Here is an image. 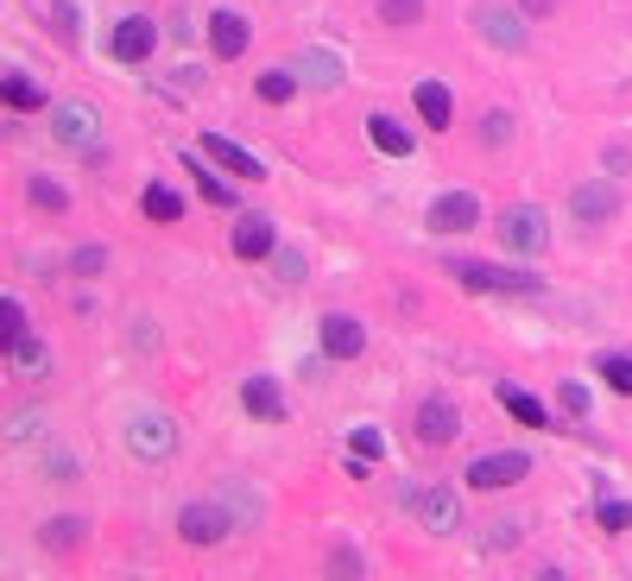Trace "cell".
Segmentation results:
<instances>
[{
  "instance_id": "cell-1",
  "label": "cell",
  "mask_w": 632,
  "mask_h": 581,
  "mask_svg": "<svg viewBox=\"0 0 632 581\" xmlns=\"http://www.w3.org/2000/svg\"><path fill=\"white\" fill-rule=\"evenodd\" d=\"M411 512H417V525L430 538H455L462 531V487L455 480H430V487L411 493Z\"/></svg>"
},
{
  "instance_id": "cell-2",
  "label": "cell",
  "mask_w": 632,
  "mask_h": 581,
  "mask_svg": "<svg viewBox=\"0 0 632 581\" xmlns=\"http://www.w3.org/2000/svg\"><path fill=\"white\" fill-rule=\"evenodd\" d=\"M493 234H500L506 254H538V247L551 241V228H544V209H538V203H506V209L493 216Z\"/></svg>"
},
{
  "instance_id": "cell-3",
  "label": "cell",
  "mask_w": 632,
  "mask_h": 581,
  "mask_svg": "<svg viewBox=\"0 0 632 581\" xmlns=\"http://www.w3.org/2000/svg\"><path fill=\"white\" fill-rule=\"evenodd\" d=\"M455 279H462V290H513V297H538L544 290L538 272H525V266H487V259H462Z\"/></svg>"
},
{
  "instance_id": "cell-4",
  "label": "cell",
  "mask_w": 632,
  "mask_h": 581,
  "mask_svg": "<svg viewBox=\"0 0 632 581\" xmlns=\"http://www.w3.org/2000/svg\"><path fill=\"white\" fill-rule=\"evenodd\" d=\"M525 474H531V455H525V449H493V455H475L462 480H468L475 493H506V487H519Z\"/></svg>"
},
{
  "instance_id": "cell-5",
  "label": "cell",
  "mask_w": 632,
  "mask_h": 581,
  "mask_svg": "<svg viewBox=\"0 0 632 581\" xmlns=\"http://www.w3.org/2000/svg\"><path fill=\"white\" fill-rule=\"evenodd\" d=\"M51 140L70 152H102V114L95 102H57L51 108Z\"/></svg>"
},
{
  "instance_id": "cell-6",
  "label": "cell",
  "mask_w": 632,
  "mask_h": 581,
  "mask_svg": "<svg viewBox=\"0 0 632 581\" xmlns=\"http://www.w3.org/2000/svg\"><path fill=\"white\" fill-rule=\"evenodd\" d=\"M475 33H481L493 51H525V44H531V33H525V7H513V0H487V7H475Z\"/></svg>"
},
{
  "instance_id": "cell-7",
  "label": "cell",
  "mask_w": 632,
  "mask_h": 581,
  "mask_svg": "<svg viewBox=\"0 0 632 581\" xmlns=\"http://www.w3.org/2000/svg\"><path fill=\"white\" fill-rule=\"evenodd\" d=\"M152 51H158V20L152 13H120L108 33V57L114 64H146Z\"/></svg>"
},
{
  "instance_id": "cell-8",
  "label": "cell",
  "mask_w": 632,
  "mask_h": 581,
  "mask_svg": "<svg viewBox=\"0 0 632 581\" xmlns=\"http://www.w3.org/2000/svg\"><path fill=\"white\" fill-rule=\"evenodd\" d=\"M620 178H589V183H576L569 190V216L582 221V228H607V221L620 216Z\"/></svg>"
},
{
  "instance_id": "cell-9",
  "label": "cell",
  "mask_w": 632,
  "mask_h": 581,
  "mask_svg": "<svg viewBox=\"0 0 632 581\" xmlns=\"http://www.w3.org/2000/svg\"><path fill=\"white\" fill-rule=\"evenodd\" d=\"M234 531V518H228V506H216V500H190L184 512H178V538H184L190 550H216Z\"/></svg>"
},
{
  "instance_id": "cell-10",
  "label": "cell",
  "mask_w": 632,
  "mask_h": 581,
  "mask_svg": "<svg viewBox=\"0 0 632 581\" xmlns=\"http://www.w3.org/2000/svg\"><path fill=\"white\" fill-rule=\"evenodd\" d=\"M127 449H133L140 462H171V455H178V424H171L165 411H140V417L127 424Z\"/></svg>"
},
{
  "instance_id": "cell-11",
  "label": "cell",
  "mask_w": 632,
  "mask_h": 581,
  "mask_svg": "<svg viewBox=\"0 0 632 581\" xmlns=\"http://www.w3.org/2000/svg\"><path fill=\"white\" fill-rule=\"evenodd\" d=\"M424 228H430V234H443V241H449V234L481 228V196H475V190H443V196L424 209Z\"/></svg>"
},
{
  "instance_id": "cell-12",
  "label": "cell",
  "mask_w": 632,
  "mask_h": 581,
  "mask_svg": "<svg viewBox=\"0 0 632 581\" xmlns=\"http://www.w3.org/2000/svg\"><path fill=\"white\" fill-rule=\"evenodd\" d=\"M411 436L424 442V449H449L455 436H462V411H455V399H424L417 411H411Z\"/></svg>"
},
{
  "instance_id": "cell-13",
  "label": "cell",
  "mask_w": 632,
  "mask_h": 581,
  "mask_svg": "<svg viewBox=\"0 0 632 581\" xmlns=\"http://www.w3.org/2000/svg\"><path fill=\"white\" fill-rule=\"evenodd\" d=\"M317 341H323L330 361H361V354H367V323L348 317V310H330V317L317 323Z\"/></svg>"
},
{
  "instance_id": "cell-14",
  "label": "cell",
  "mask_w": 632,
  "mask_h": 581,
  "mask_svg": "<svg viewBox=\"0 0 632 581\" xmlns=\"http://www.w3.org/2000/svg\"><path fill=\"white\" fill-rule=\"evenodd\" d=\"M247 44H254V26H247V13H234V7H216V13H209V51H216V64H234V57H247Z\"/></svg>"
},
{
  "instance_id": "cell-15",
  "label": "cell",
  "mask_w": 632,
  "mask_h": 581,
  "mask_svg": "<svg viewBox=\"0 0 632 581\" xmlns=\"http://www.w3.org/2000/svg\"><path fill=\"white\" fill-rule=\"evenodd\" d=\"M203 158H209V165H222L228 178H241V183H260L266 178V158H254L247 145H234L228 133H216V127L203 133Z\"/></svg>"
},
{
  "instance_id": "cell-16",
  "label": "cell",
  "mask_w": 632,
  "mask_h": 581,
  "mask_svg": "<svg viewBox=\"0 0 632 581\" xmlns=\"http://www.w3.org/2000/svg\"><path fill=\"white\" fill-rule=\"evenodd\" d=\"M241 404H247V417H260V424H285V417H292V404H285V392H279V379H266V373L241 379Z\"/></svg>"
},
{
  "instance_id": "cell-17",
  "label": "cell",
  "mask_w": 632,
  "mask_h": 581,
  "mask_svg": "<svg viewBox=\"0 0 632 581\" xmlns=\"http://www.w3.org/2000/svg\"><path fill=\"white\" fill-rule=\"evenodd\" d=\"M272 254H279V221L241 216V228H234V259H272Z\"/></svg>"
},
{
  "instance_id": "cell-18",
  "label": "cell",
  "mask_w": 632,
  "mask_h": 581,
  "mask_svg": "<svg viewBox=\"0 0 632 581\" xmlns=\"http://www.w3.org/2000/svg\"><path fill=\"white\" fill-rule=\"evenodd\" d=\"M411 102H417V120H424L430 133H449V120H455V102H449V89L437 82V76H417Z\"/></svg>"
},
{
  "instance_id": "cell-19",
  "label": "cell",
  "mask_w": 632,
  "mask_h": 581,
  "mask_svg": "<svg viewBox=\"0 0 632 581\" xmlns=\"http://www.w3.org/2000/svg\"><path fill=\"white\" fill-rule=\"evenodd\" d=\"M493 399H500V411H506V417H519L525 430H551V411H544V399H531L519 379H500V386H493Z\"/></svg>"
},
{
  "instance_id": "cell-20",
  "label": "cell",
  "mask_w": 632,
  "mask_h": 581,
  "mask_svg": "<svg viewBox=\"0 0 632 581\" xmlns=\"http://www.w3.org/2000/svg\"><path fill=\"white\" fill-rule=\"evenodd\" d=\"M184 165H190V178H196V196H203V203H216V209H234V183H228L222 165H209L203 152H190Z\"/></svg>"
},
{
  "instance_id": "cell-21",
  "label": "cell",
  "mask_w": 632,
  "mask_h": 581,
  "mask_svg": "<svg viewBox=\"0 0 632 581\" xmlns=\"http://www.w3.org/2000/svg\"><path fill=\"white\" fill-rule=\"evenodd\" d=\"M367 140L386 152V158H411V145H417V133H411L405 120H392V114H367Z\"/></svg>"
},
{
  "instance_id": "cell-22",
  "label": "cell",
  "mask_w": 632,
  "mask_h": 581,
  "mask_svg": "<svg viewBox=\"0 0 632 581\" xmlns=\"http://www.w3.org/2000/svg\"><path fill=\"white\" fill-rule=\"evenodd\" d=\"M0 102H7V114H38V108H44V89H38V76L7 70V82H0Z\"/></svg>"
},
{
  "instance_id": "cell-23",
  "label": "cell",
  "mask_w": 632,
  "mask_h": 581,
  "mask_svg": "<svg viewBox=\"0 0 632 581\" xmlns=\"http://www.w3.org/2000/svg\"><path fill=\"white\" fill-rule=\"evenodd\" d=\"M140 209H146V221H158V228H178V221H184V196H178L171 183H146Z\"/></svg>"
},
{
  "instance_id": "cell-24",
  "label": "cell",
  "mask_w": 632,
  "mask_h": 581,
  "mask_svg": "<svg viewBox=\"0 0 632 581\" xmlns=\"http://www.w3.org/2000/svg\"><path fill=\"white\" fill-rule=\"evenodd\" d=\"M595 379L614 392V399H632V354H601V361H595Z\"/></svg>"
},
{
  "instance_id": "cell-25",
  "label": "cell",
  "mask_w": 632,
  "mask_h": 581,
  "mask_svg": "<svg viewBox=\"0 0 632 581\" xmlns=\"http://www.w3.org/2000/svg\"><path fill=\"white\" fill-rule=\"evenodd\" d=\"M254 95H260L266 108L292 102V95H298V70H260V76H254Z\"/></svg>"
},
{
  "instance_id": "cell-26",
  "label": "cell",
  "mask_w": 632,
  "mask_h": 581,
  "mask_svg": "<svg viewBox=\"0 0 632 581\" xmlns=\"http://www.w3.org/2000/svg\"><path fill=\"white\" fill-rule=\"evenodd\" d=\"M26 196H33V209H44V216H70V190L57 178H33L26 183Z\"/></svg>"
},
{
  "instance_id": "cell-27",
  "label": "cell",
  "mask_w": 632,
  "mask_h": 581,
  "mask_svg": "<svg viewBox=\"0 0 632 581\" xmlns=\"http://www.w3.org/2000/svg\"><path fill=\"white\" fill-rule=\"evenodd\" d=\"M38 544L44 550H76L82 544V518H44V525H38Z\"/></svg>"
},
{
  "instance_id": "cell-28",
  "label": "cell",
  "mask_w": 632,
  "mask_h": 581,
  "mask_svg": "<svg viewBox=\"0 0 632 581\" xmlns=\"http://www.w3.org/2000/svg\"><path fill=\"white\" fill-rule=\"evenodd\" d=\"M20 335H33V328H26V304L7 290V297H0V348H13Z\"/></svg>"
},
{
  "instance_id": "cell-29",
  "label": "cell",
  "mask_w": 632,
  "mask_h": 581,
  "mask_svg": "<svg viewBox=\"0 0 632 581\" xmlns=\"http://www.w3.org/2000/svg\"><path fill=\"white\" fill-rule=\"evenodd\" d=\"M304 76H310V82H323V89H335V82H341V57L310 44V51H304Z\"/></svg>"
},
{
  "instance_id": "cell-30",
  "label": "cell",
  "mask_w": 632,
  "mask_h": 581,
  "mask_svg": "<svg viewBox=\"0 0 632 581\" xmlns=\"http://www.w3.org/2000/svg\"><path fill=\"white\" fill-rule=\"evenodd\" d=\"M51 33L64 38V44L82 38V7H76V0H57V7H51Z\"/></svg>"
},
{
  "instance_id": "cell-31",
  "label": "cell",
  "mask_w": 632,
  "mask_h": 581,
  "mask_svg": "<svg viewBox=\"0 0 632 581\" xmlns=\"http://www.w3.org/2000/svg\"><path fill=\"white\" fill-rule=\"evenodd\" d=\"M589 404H595V399H589V386H582V379H563V386H557V411H563V417H589Z\"/></svg>"
},
{
  "instance_id": "cell-32",
  "label": "cell",
  "mask_w": 632,
  "mask_h": 581,
  "mask_svg": "<svg viewBox=\"0 0 632 581\" xmlns=\"http://www.w3.org/2000/svg\"><path fill=\"white\" fill-rule=\"evenodd\" d=\"M595 518H601V531H614V538H620V531H632V500H601Z\"/></svg>"
},
{
  "instance_id": "cell-33",
  "label": "cell",
  "mask_w": 632,
  "mask_h": 581,
  "mask_svg": "<svg viewBox=\"0 0 632 581\" xmlns=\"http://www.w3.org/2000/svg\"><path fill=\"white\" fill-rule=\"evenodd\" d=\"M70 272H76V279H102V272H108V247H76Z\"/></svg>"
},
{
  "instance_id": "cell-34",
  "label": "cell",
  "mask_w": 632,
  "mask_h": 581,
  "mask_svg": "<svg viewBox=\"0 0 632 581\" xmlns=\"http://www.w3.org/2000/svg\"><path fill=\"white\" fill-rule=\"evenodd\" d=\"M379 20L386 26H417L424 20V0H379Z\"/></svg>"
},
{
  "instance_id": "cell-35",
  "label": "cell",
  "mask_w": 632,
  "mask_h": 581,
  "mask_svg": "<svg viewBox=\"0 0 632 581\" xmlns=\"http://www.w3.org/2000/svg\"><path fill=\"white\" fill-rule=\"evenodd\" d=\"M348 449L367 455V462H379V455H386V436L373 430V424H354V430H348Z\"/></svg>"
},
{
  "instance_id": "cell-36",
  "label": "cell",
  "mask_w": 632,
  "mask_h": 581,
  "mask_svg": "<svg viewBox=\"0 0 632 581\" xmlns=\"http://www.w3.org/2000/svg\"><path fill=\"white\" fill-rule=\"evenodd\" d=\"M506 140H513V114L493 108V114L481 120V145H506Z\"/></svg>"
},
{
  "instance_id": "cell-37",
  "label": "cell",
  "mask_w": 632,
  "mask_h": 581,
  "mask_svg": "<svg viewBox=\"0 0 632 581\" xmlns=\"http://www.w3.org/2000/svg\"><path fill=\"white\" fill-rule=\"evenodd\" d=\"M7 361H13V366H26V373H38V366H44V348H38L33 335H20V341L7 348Z\"/></svg>"
},
{
  "instance_id": "cell-38",
  "label": "cell",
  "mask_w": 632,
  "mask_h": 581,
  "mask_svg": "<svg viewBox=\"0 0 632 581\" xmlns=\"http://www.w3.org/2000/svg\"><path fill=\"white\" fill-rule=\"evenodd\" d=\"M601 165H607L614 178H627V171H632V152H627V145H607V158H601Z\"/></svg>"
},
{
  "instance_id": "cell-39",
  "label": "cell",
  "mask_w": 632,
  "mask_h": 581,
  "mask_svg": "<svg viewBox=\"0 0 632 581\" xmlns=\"http://www.w3.org/2000/svg\"><path fill=\"white\" fill-rule=\"evenodd\" d=\"M279 279H285V285H298V279H304V259L298 254H279Z\"/></svg>"
},
{
  "instance_id": "cell-40",
  "label": "cell",
  "mask_w": 632,
  "mask_h": 581,
  "mask_svg": "<svg viewBox=\"0 0 632 581\" xmlns=\"http://www.w3.org/2000/svg\"><path fill=\"white\" fill-rule=\"evenodd\" d=\"M493 544H500V550L519 544V525H513V518H500V525H493Z\"/></svg>"
}]
</instances>
